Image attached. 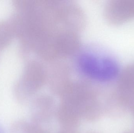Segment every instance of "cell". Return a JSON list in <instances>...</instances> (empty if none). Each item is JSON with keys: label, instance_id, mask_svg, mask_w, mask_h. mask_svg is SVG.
<instances>
[{"label": "cell", "instance_id": "cell-4", "mask_svg": "<svg viewBox=\"0 0 134 133\" xmlns=\"http://www.w3.org/2000/svg\"><path fill=\"white\" fill-rule=\"evenodd\" d=\"M118 77V99L122 104L131 108L134 103V62L125 67Z\"/></svg>", "mask_w": 134, "mask_h": 133}, {"label": "cell", "instance_id": "cell-7", "mask_svg": "<svg viewBox=\"0 0 134 133\" xmlns=\"http://www.w3.org/2000/svg\"><path fill=\"white\" fill-rule=\"evenodd\" d=\"M57 133H79V132L77 130V129L76 128L62 127L61 129Z\"/></svg>", "mask_w": 134, "mask_h": 133}, {"label": "cell", "instance_id": "cell-3", "mask_svg": "<svg viewBox=\"0 0 134 133\" xmlns=\"http://www.w3.org/2000/svg\"><path fill=\"white\" fill-rule=\"evenodd\" d=\"M30 103V116L32 122L45 127L55 118L57 106L52 96L37 95Z\"/></svg>", "mask_w": 134, "mask_h": 133}, {"label": "cell", "instance_id": "cell-9", "mask_svg": "<svg viewBox=\"0 0 134 133\" xmlns=\"http://www.w3.org/2000/svg\"><path fill=\"white\" fill-rule=\"evenodd\" d=\"M0 133H2V130L1 129V128H0Z\"/></svg>", "mask_w": 134, "mask_h": 133}, {"label": "cell", "instance_id": "cell-1", "mask_svg": "<svg viewBox=\"0 0 134 133\" xmlns=\"http://www.w3.org/2000/svg\"><path fill=\"white\" fill-rule=\"evenodd\" d=\"M76 65L87 78L100 82L111 81L119 76L120 70L115 59L109 55L94 51H87L78 56Z\"/></svg>", "mask_w": 134, "mask_h": 133}, {"label": "cell", "instance_id": "cell-6", "mask_svg": "<svg viewBox=\"0 0 134 133\" xmlns=\"http://www.w3.org/2000/svg\"><path fill=\"white\" fill-rule=\"evenodd\" d=\"M10 133H49L45 127L34 123L19 120L13 123L10 128Z\"/></svg>", "mask_w": 134, "mask_h": 133}, {"label": "cell", "instance_id": "cell-2", "mask_svg": "<svg viewBox=\"0 0 134 133\" xmlns=\"http://www.w3.org/2000/svg\"><path fill=\"white\" fill-rule=\"evenodd\" d=\"M69 96L78 108L82 119L94 122L102 116L104 106L98 94L93 88L76 84L70 90Z\"/></svg>", "mask_w": 134, "mask_h": 133}, {"label": "cell", "instance_id": "cell-5", "mask_svg": "<svg viewBox=\"0 0 134 133\" xmlns=\"http://www.w3.org/2000/svg\"><path fill=\"white\" fill-rule=\"evenodd\" d=\"M109 21L119 25L134 18V0H115L110 2L106 9Z\"/></svg>", "mask_w": 134, "mask_h": 133}, {"label": "cell", "instance_id": "cell-8", "mask_svg": "<svg viewBox=\"0 0 134 133\" xmlns=\"http://www.w3.org/2000/svg\"><path fill=\"white\" fill-rule=\"evenodd\" d=\"M131 109V110H132V112H133V114L134 116V103L133 104V105L131 106V107L130 108Z\"/></svg>", "mask_w": 134, "mask_h": 133}, {"label": "cell", "instance_id": "cell-10", "mask_svg": "<svg viewBox=\"0 0 134 133\" xmlns=\"http://www.w3.org/2000/svg\"><path fill=\"white\" fill-rule=\"evenodd\" d=\"M87 133H98L94 132H90Z\"/></svg>", "mask_w": 134, "mask_h": 133}]
</instances>
